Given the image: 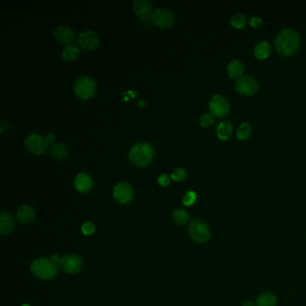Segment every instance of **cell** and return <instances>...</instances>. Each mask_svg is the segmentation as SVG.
I'll list each match as a JSON object with an SVG mask.
<instances>
[{"label": "cell", "instance_id": "cell-35", "mask_svg": "<svg viewBox=\"0 0 306 306\" xmlns=\"http://www.w3.org/2000/svg\"><path fill=\"white\" fill-rule=\"evenodd\" d=\"M243 306H256L255 302H252V301H247L244 303Z\"/></svg>", "mask_w": 306, "mask_h": 306}, {"label": "cell", "instance_id": "cell-9", "mask_svg": "<svg viewBox=\"0 0 306 306\" xmlns=\"http://www.w3.org/2000/svg\"><path fill=\"white\" fill-rule=\"evenodd\" d=\"M25 145L30 152L35 155H42L46 152L48 148V143L46 138L38 134H33L27 137L25 141Z\"/></svg>", "mask_w": 306, "mask_h": 306}, {"label": "cell", "instance_id": "cell-5", "mask_svg": "<svg viewBox=\"0 0 306 306\" xmlns=\"http://www.w3.org/2000/svg\"><path fill=\"white\" fill-rule=\"evenodd\" d=\"M96 84L90 76H82L74 85V92L81 99L87 100L95 95Z\"/></svg>", "mask_w": 306, "mask_h": 306}, {"label": "cell", "instance_id": "cell-21", "mask_svg": "<svg viewBox=\"0 0 306 306\" xmlns=\"http://www.w3.org/2000/svg\"><path fill=\"white\" fill-rule=\"evenodd\" d=\"M253 132V127L249 122H244L239 125V127L236 129V137L240 140H246L251 137Z\"/></svg>", "mask_w": 306, "mask_h": 306}, {"label": "cell", "instance_id": "cell-8", "mask_svg": "<svg viewBox=\"0 0 306 306\" xmlns=\"http://www.w3.org/2000/svg\"><path fill=\"white\" fill-rule=\"evenodd\" d=\"M151 19L155 25L161 28H169L174 24V13L169 9H157Z\"/></svg>", "mask_w": 306, "mask_h": 306}, {"label": "cell", "instance_id": "cell-6", "mask_svg": "<svg viewBox=\"0 0 306 306\" xmlns=\"http://www.w3.org/2000/svg\"><path fill=\"white\" fill-rule=\"evenodd\" d=\"M208 107L212 115L217 118H223L230 112V104L227 98L223 95H215L212 96Z\"/></svg>", "mask_w": 306, "mask_h": 306}, {"label": "cell", "instance_id": "cell-22", "mask_svg": "<svg viewBox=\"0 0 306 306\" xmlns=\"http://www.w3.org/2000/svg\"><path fill=\"white\" fill-rule=\"evenodd\" d=\"M67 148L61 143H55L51 145V155L54 158L58 160L66 159L67 157Z\"/></svg>", "mask_w": 306, "mask_h": 306}, {"label": "cell", "instance_id": "cell-26", "mask_svg": "<svg viewBox=\"0 0 306 306\" xmlns=\"http://www.w3.org/2000/svg\"><path fill=\"white\" fill-rule=\"evenodd\" d=\"M173 220L179 225H185L189 221V215L185 210L176 209L173 213Z\"/></svg>", "mask_w": 306, "mask_h": 306}, {"label": "cell", "instance_id": "cell-10", "mask_svg": "<svg viewBox=\"0 0 306 306\" xmlns=\"http://www.w3.org/2000/svg\"><path fill=\"white\" fill-rule=\"evenodd\" d=\"M59 268L67 274L78 273L82 269V260L76 255H66L61 258Z\"/></svg>", "mask_w": 306, "mask_h": 306}, {"label": "cell", "instance_id": "cell-28", "mask_svg": "<svg viewBox=\"0 0 306 306\" xmlns=\"http://www.w3.org/2000/svg\"><path fill=\"white\" fill-rule=\"evenodd\" d=\"M196 200H197V194H196V192L192 191V190H190V191L187 192L186 194L184 195V197L182 199V203H183L184 206L190 207V206H192L196 202Z\"/></svg>", "mask_w": 306, "mask_h": 306}, {"label": "cell", "instance_id": "cell-32", "mask_svg": "<svg viewBox=\"0 0 306 306\" xmlns=\"http://www.w3.org/2000/svg\"><path fill=\"white\" fill-rule=\"evenodd\" d=\"M159 184L163 187H167L170 184V178L166 174H161L158 178Z\"/></svg>", "mask_w": 306, "mask_h": 306}, {"label": "cell", "instance_id": "cell-24", "mask_svg": "<svg viewBox=\"0 0 306 306\" xmlns=\"http://www.w3.org/2000/svg\"><path fill=\"white\" fill-rule=\"evenodd\" d=\"M277 299L271 293L261 294L257 299V306H276Z\"/></svg>", "mask_w": 306, "mask_h": 306}, {"label": "cell", "instance_id": "cell-25", "mask_svg": "<svg viewBox=\"0 0 306 306\" xmlns=\"http://www.w3.org/2000/svg\"><path fill=\"white\" fill-rule=\"evenodd\" d=\"M79 54V47H78V46L73 45V44L66 45V47L63 49V58H64V59L67 60V61H71V60L75 59V58H78Z\"/></svg>", "mask_w": 306, "mask_h": 306}, {"label": "cell", "instance_id": "cell-13", "mask_svg": "<svg viewBox=\"0 0 306 306\" xmlns=\"http://www.w3.org/2000/svg\"><path fill=\"white\" fill-rule=\"evenodd\" d=\"M79 45L86 50H94L99 44V38L92 31H85L78 38Z\"/></svg>", "mask_w": 306, "mask_h": 306}, {"label": "cell", "instance_id": "cell-3", "mask_svg": "<svg viewBox=\"0 0 306 306\" xmlns=\"http://www.w3.org/2000/svg\"><path fill=\"white\" fill-rule=\"evenodd\" d=\"M31 270L34 276L42 279H50L58 273L57 265L48 259H38L33 261L31 266Z\"/></svg>", "mask_w": 306, "mask_h": 306}, {"label": "cell", "instance_id": "cell-30", "mask_svg": "<svg viewBox=\"0 0 306 306\" xmlns=\"http://www.w3.org/2000/svg\"><path fill=\"white\" fill-rule=\"evenodd\" d=\"M95 231V226L91 222H87L82 225V233L85 236H92Z\"/></svg>", "mask_w": 306, "mask_h": 306}, {"label": "cell", "instance_id": "cell-4", "mask_svg": "<svg viewBox=\"0 0 306 306\" xmlns=\"http://www.w3.org/2000/svg\"><path fill=\"white\" fill-rule=\"evenodd\" d=\"M189 233L192 240L198 244L206 243L210 237V232L207 224L200 219L191 221L189 225Z\"/></svg>", "mask_w": 306, "mask_h": 306}, {"label": "cell", "instance_id": "cell-33", "mask_svg": "<svg viewBox=\"0 0 306 306\" xmlns=\"http://www.w3.org/2000/svg\"><path fill=\"white\" fill-rule=\"evenodd\" d=\"M50 261H52L54 264H59V262L61 261V258H59L58 254H54V255H52L51 258H50Z\"/></svg>", "mask_w": 306, "mask_h": 306}, {"label": "cell", "instance_id": "cell-15", "mask_svg": "<svg viewBox=\"0 0 306 306\" xmlns=\"http://www.w3.org/2000/svg\"><path fill=\"white\" fill-rule=\"evenodd\" d=\"M74 186L80 192H87L93 187V180L88 174L81 173L75 177Z\"/></svg>", "mask_w": 306, "mask_h": 306}, {"label": "cell", "instance_id": "cell-16", "mask_svg": "<svg viewBox=\"0 0 306 306\" xmlns=\"http://www.w3.org/2000/svg\"><path fill=\"white\" fill-rule=\"evenodd\" d=\"M244 71L245 67L244 64L238 59H234L227 65V73L231 79H240L244 75Z\"/></svg>", "mask_w": 306, "mask_h": 306}, {"label": "cell", "instance_id": "cell-34", "mask_svg": "<svg viewBox=\"0 0 306 306\" xmlns=\"http://www.w3.org/2000/svg\"><path fill=\"white\" fill-rule=\"evenodd\" d=\"M54 140H55V136H54V134L50 133V134H48V135H47V137H46V141H47V143H48V144H52Z\"/></svg>", "mask_w": 306, "mask_h": 306}, {"label": "cell", "instance_id": "cell-7", "mask_svg": "<svg viewBox=\"0 0 306 306\" xmlns=\"http://www.w3.org/2000/svg\"><path fill=\"white\" fill-rule=\"evenodd\" d=\"M236 89L241 95L252 96L259 90V83L253 75H243L236 79Z\"/></svg>", "mask_w": 306, "mask_h": 306}, {"label": "cell", "instance_id": "cell-20", "mask_svg": "<svg viewBox=\"0 0 306 306\" xmlns=\"http://www.w3.org/2000/svg\"><path fill=\"white\" fill-rule=\"evenodd\" d=\"M15 226V221L12 215L2 213L0 217V233L2 235H9L12 232Z\"/></svg>", "mask_w": 306, "mask_h": 306}, {"label": "cell", "instance_id": "cell-18", "mask_svg": "<svg viewBox=\"0 0 306 306\" xmlns=\"http://www.w3.org/2000/svg\"><path fill=\"white\" fill-rule=\"evenodd\" d=\"M35 216V211L33 207L25 205L17 211V218L23 223H31Z\"/></svg>", "mask_w": 306, "mask_h": 306}, {"label": "cell", "instance_id": "cell-12", "mask_svg": "<svg viewBox=\"0 0 306 306\" xmlns=\"http://www.w3.org/2000/svg\"><path fill=\"white\" fill-rule=\"evenodd\" d=\"M133 9L141 21H145L153 16V5L149 0H135Z\"/></svg>", "mask_w": 306, "mask_h": 306}, {"label": "cell", "instance_id": "cell-14", "mask_svg": "<svg viewBox=\"0 0 306 306\" xmlns=\"http://www.w3.org/2000/svg\"><path fill=\"white\" fill-rule=\"evenodd\" d=\"M54 37L58 42L69 45L74 41V33L69 27L60 25L54 31Z\"/></svg>", "mask_w": 306, "mask_h": 306}, {"label": "cell", "instance_id": "cell-29", "mask_svg": "<svg viewBox=\"0 0 306 306\" xmlns=\"http://www.w3.org/2000/svg\"><path fill=\"white\" fill-rule=\"evenodd\" d=\"M186 176V172L182 168H176L171 175L172 179L175 182H182L183 180H185Z\"/></svg>", "mask_w": 306, "mask_h": 306}, {"label": "cell", "instance_id": "cell-17", "mask_svg": "<svg viewBox=\"0 0 306 306\" xmlns=\"http://www.w3.org/2000/svg\"><path fill=\"white\" fill-rule=\"evenodd\" d=\"M216 135L220 140H228L233 135L232 123L229 120H223L220 122L216 128Z\"/></svg>", "mask_w": 306, "mask_h": 306}, {"label": "cell", "instance_id": "cell-19", "mask_svg": "<svg viewBox=\"0 0 306 306\" xmlns=\"http://www.w3.org/2000/svg\"><path fill=\"white\" fill-rule=\"evenodd\" d=\"M271 53V47L266 41L260 42L254 48V56L260 60H264L269 58Z\"/></svg>", "mask_w": 306, "mask_h": 306}, {"label": "cell", "instance_id": "cell-36", "mask_svg": "<svg viewBox=\"0 0 306 306\" xmlns=\"http://www.w3.org/2000/svg\"><path fill=\"white\" fill-rule=\"evenodd\" d=\"M21 306H30V305H28V304H23V305H21Z\"/></svg>", "mask_w": 306, "mask_h": 306}, {"label": "cell", "instance_id": "cell-2", "mask_svg": "<svg viewBox=\"0 0 306 306\" xmlns=\"http://www.w3.org/2000/svg\"><path fill=\"white\" fill-rule=\"evenodd\" d=\"M154 149L147 143H137L129 152V160L134 166L144 167L152 161Z\"/></svg>", "mask_w": 306, "mask_h": 306}, {"label": "cell", "instance_id": "cell-1", "mask_svg": "<svg viewBox=\"0 0 306 306\" xmlns=\"http://www.w3.org/2000/svg\"><path fill=\"white\" fill-rule=\"evenodd\" d=\"M301 45V37L297 31L285 28L280 31L275 40V47L282 56L289 57L297 52Z\"/></svg>", "mask_w": 306, "mask_h": 306}, {"label": "cell", "instance_id": "cell-27", "mask_svg": "<svg viewBox=\"0 0 306 306\" xmlns=\"http://www.w3.org/2000/svg\"><path fill=\"white\" fill-rule=\"evenodd\" d=\"M214 122H215V117L213 116L211 113H204L199 119V123L204 128L210 127L211 125L214 124Z\"/></svg>", "mask_w": 306, "mask_h": 306}, {"label": "cell", "instance_id": "cell-23", "mask_svg": "<svg viewBox=\"0 0 306 306\" xmlns=\"http://www.w3.org/2000/svg\"><path fill=\"white\" fill-rule=\"evenodd\" d=\"M247 23H248L247 18L242 13L235 14L230 19V24L236 30L244 29V27L247 25Z\"/></svg>", "mask_w": 306, "mask_h": 306}, {"label": "cell", "instance_id": "cell-31", "mask_svg": "<svg viewBox=\"0 0 306 306\" xmlns=\"http://www.w3.org/2000/svg\"><path fill=\"white\" fill-rule=\"evenodd\" d=\"M263 24V22H262V19L260 18V17H252L250 20H249V25H251L253 28H255V29H258V28H260L261 25Z\"/></svg>", "mask_w": 306, "mask_h": 306}, {"label": "cell", "instance_id": "cell-11", "mask_svg": "<svg viewBox=\"0 0 306 306\" xmlns=\"http://www.w3.org/2000/svg\"><path fill=\"white\" fill-rule=\"evenodd\" d=\"M133 194H134V191H133L132 187L127 182H120L119 184H117L113 189L114 198L118 202L121 203V204H127V203L130 202L133 198Z\"/></svg>", "mask_w": 306, "mask_h": 306}]
</instances>
